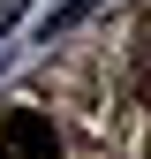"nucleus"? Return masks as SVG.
Wrapping results in <instances>:
<instances>
[{"instance_id":"1","label":"nucleus","mask_w":151,"mask_h":159,"mask_svg":"<svg viewBox=\"0 0 151 159\" xmlns=\"http://www.w3.org/2000/svg\"><path fill=\"white\" fill-rule=\"evenodd\" d=\"M0 159H61V136L38 106H8L0 121Z\"/></svg>"},{"instance_id":"2","label":"nucleus","mask_w":151,"mask_h":159,"mask_svg":"<svg viewBox=\"0 0 151 159\" xmlns=\"http://www.w3.org/2000/svg\"><path fill=\"white\" fill-rule=\"evenodd\" d=\"M98 8H106V0H68V8H53L45 23H38V30H45V46H53V38H68L76 23H91V15H98Z\"/></svg>"}]
</instances>
